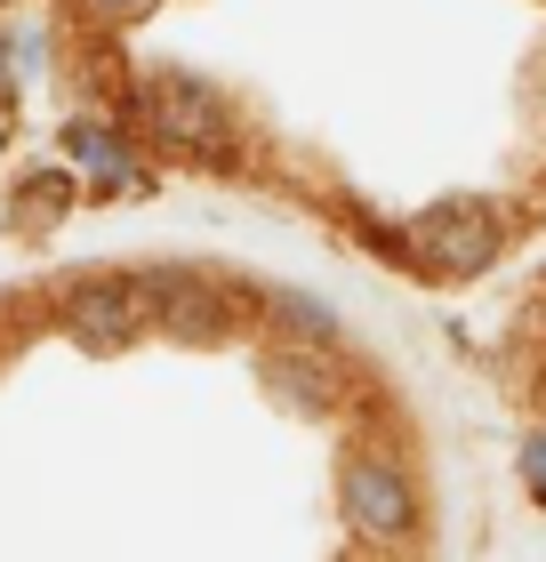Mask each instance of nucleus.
<instances>
[{"label": "nucleus", "instance_id": "f257e3e1", "mask_svg": "<svg viewBox=\"0 0 546 562\" xmlns=\"http://www.w3.org/2000/svg\"><path fill=\"white\" fill-rule=\"evenodd\" d=\"M499 210L490 201H442V210H426L419 225H410V258H419L426 273L442 281H466V273H482L490 258H499Z\"/></svg>", "mask_w": 546, "mask_h": 562}, {"label": "nucleus", "instance_id": "f03ea898", "mask_svg": "<svg viewBox=\"0 0 546 562\" xmlns=\"http://www.w3.org/2000/svg\"><path fill=\"white\" fill-rule=\"evenodd\" d=\"M145 314H153L145 281H81V290L65 297V338L89 346V353H121L145 329Z\"/></svg>", "mask_w": 546, "mask_h": 562}, {"label": "nucleus", "instance_id": "7ed1b4c3", "mask_svg": "<svg viewBox=\"0 0 546 562\" xmlns=\"http://www.w3.org/2000/svg\"><path fill=\"white\" fill-rule=\"evenodd\" d=\"M145 121L161 130L169 145H186V153H225V105L201 81H186V72H153L145 81Z\"/></svg>", "mask_w": 546, "mask_h": 562}, {"label": "nucleus", "instance_id": "20e7f679", "mask_svg": "<svg viewBox=\"0 0 546 562\" xmlns=\"http://www.w3.org/2000/svg\"><path fill=\"white\" fill-rule=\"evenodd\" d=\"M346 522L361 539H410L419 498H410L394 458H346Z\"/></svg>", "mask_w": 546, "mask_h": 562}, {"label": "nucleus", "instance_id": "39448f33", "mask_svg": "<svg viewBox=\"0 0 546 562\" xmlns=\"http://www.w3.org/2000/svg\"><path fill=\"white\" fill-rule=\"evenodd\" d=\"M145 281V297H153V322L169 329V338H186V346H218L225 338V297L210 290V281H193V273H177V266H161V273H137Z\"/></svg>", "mask_w": 546, "mask_h": 562}, {"label": "nucleus", "instance_id": "423d86ee", "mask_svg": "<svg viewBox=\"0 0 546 562\" xmlns=\"http://www.w3.org/2000/svg\"><path fill=\"white\" fill-rule=\"evenodd\" d=\"M65 161L73 169H89L105 193H129V186H145V169H137V153H129L105 121H65Z\"/></svg>", "mask_w": 546, "mask_h": 562}, {"label": "nucleus", "instance_id": "0eeeda50", "mask_svg": "<svg viewBox=\"0 0 546 562\" xmlns=\"http://www.w3.org/2000/svg\"><path fill=\"white\" fill-rule=\"evenodd\" d=\"M266 386L290 402V411H330V370L314 353H274L266 362Z\"/></svg>", "mask_w": 546, "mask_h": 562}, {"label": "nucleus", "instance_id": "6e6552de", "mask_svg": "<svg viewBox=\"0 0 546 562\" xmlns=\"http://www.w3.org/2000/svg\"><path fill=\"white\" fill-rule=\"evenodd\" d=\"M65 201H73V177H65V169H41L33 186H16V210H9V217L24 225V234H41V225L65 217Z\"/></svg>", "mask_w": 546, "mask_h": 562}, {"label": "nucleus", "instance_id": "1a4fd4ad", "mask_svg": "<svg viewBox=\"0 0 546 562\" xmlns=\"http://www.w3.org/2000/svg\"><path fill=\"white\" fill-rule=\"evenodd\" d=\"M274 322H281V329H298V338H330V329H337V322H330V305H322V297H298V290H281V297H274Z\"/></svg>", "mask_w": 546, "mask_h": 562}, {"label": "nucleus", "instance_id": "9d476101", "mask_svg": "<svg viewBox=\"0 0 546 562\" xmlns=\"http://www.w3.org/2000/svg\"><path fill=\"white\" fill-rule=\"evenodd\" d=\"M523 474H531V491L546 498V434H531V442H523Z\"/></svg>", "mask_w": 546, "mask_h": 562}, {"label": "nucleus", "instance_id": "9b49d317", "mask_svg": "<svg viewBox=\"0 0 546 562\" xmlns=\"http://www.w3.org/2000/svg\"><path fill=\"white\" fill-rule=\"evenodd\" d=\"M97 9H113V16H145L153 0H97Z\"/></svg>", "mask_w": 546, "mask_h": 562}, {"label": "nucleus", "instance_id": "f8f14e48", "mask_svg": "<svg viewBox=\"0 0 546 562\" xmlns=\"http://www.w3.org/2000/svg\"><path fill=\"white\" fill-rule=\"evenodd\" d=\"M9 72H16V65H9V41H0V97H9Z\"/></svg>", "mask_w": 546, "mask_h": 562}, {"label": "nucleus", "instance_id": "ddd939ff", "mask_svg": "<svg viewBox=\"0 0 546 562\" xmlns=\"http://www.w3.org/2000/svg\"><path fill=\"white\" fill-rule=\"evenodd\" d=\"M0 105H9V97H0ZM0 145H9V113H0Z\"/></svg>", "mask_w": 546, "mask_h": 562}]
</instances>
